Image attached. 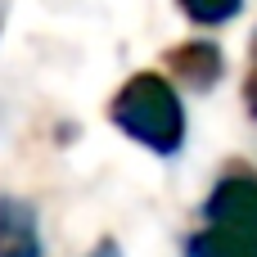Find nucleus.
I'll use <instances>...</instances> for the list:
<instances>
[{"instance_id":"f03ea898","label":"nucleus","mask_w":257,"mask_h":257,"mask_svg":"<svg viewBox=\"0 0 257 257\" xmlns=\"http://www.w3.org/2000/svg\"><path fill=\"white\" fill-rule=\"evenodd\" d=\"M203 217L221 230L257 235V172H244V167L226 172L203 199Z\"/></svg>"},{"instance_id":"f257e3e1","label":"nucleus","mask_w":257,"mask_h":257,"mask_svg":"<svg viewBox=\"0 0 257 257\" xmlns=\"http://www.w3.org/2000/svg\"><path fill=\"white\" fill-rule=\"evenodd\" d=\"M108 117H113L117 131H126L136 145H145L158 158H172L185 145V108H181L176 86L163 72L126 77V86L108 104Z\"/></svg>"},{"instance_id":"20e7f679","label":"nucleus","mask_w":257,"mask_h":257,"mask_svg":"<svg viewBox=\"0 0 257 257\" xmlns=\"http://www.w3.org/2000/svg\"><path fill=\"white\" fill-rule=\"evenodd\" d=\"M163 63H167V72H172L176 81H185L190 90H208V86H217V77L226 72V54H221L217 41H181V45H172V50L163 54Z\"/></svg>"},{"instance_id":"423d86ee","label":"nucleus","mask_w":257,"mask_h":257,"mask_svg":"<svg viewBox=\"0 0 257 257\" xmlns=\"http://www.w3.org/2000/svg\"><path fill=\"white\" fill-rule=\"evenodd\" d=\"M181 9H185V18H194L203 27H217V23H230L244 9V0H181Z\"/></svg>"},{"instance_id":"0eeeda50","label":"nucleus","mask_w":257,"mask_h":257,"mask_svg":"<svg viewBox=\"0 0 257 257\" xmlns=\"http://www.w3.org/2000/svg\"><path fill=\"white\" fill-rule=\"evenodd\" d=\"M244 99H248V108H253V117H257V68H253V77H248V86H244Z\"/></svg>"},{"instance_id":"7ed1b4c3","label":"nucleus","mask_w":257,"mask_h":257,"mask_svg":"<svg viewBox=\"0 0 257 257\" xmlns=\"http://www.w3.org/2000/svg\"><path fill=\"white\" fill-rule=\"evenodd\" d=\"M0 257H45L41 217L18 194H0Z\"/></svg>"},{"instance_id":"6e6552de","label":"nucleus","mask_w":257,"mask_h":257,"mask_svg":"<svg viewBox=\"0 0 257 257\" xmlns=\"http://www.w3.org/2000/svg\"><path fill=\"white\" fill-rule=\"evenodd\" d=\"M90 257H122V253H117V244H113V239H104V244H99Z\"/></svg>"},{"instance_id":"39448f33","label":"nucleus","mask_w":257,"mask_h":257,"mask_svg":"<svg viewBox=\"0 0 257 257\" xmlns=\"http://www.w3.org/2000/svg\"><path fill=\"white\" fill-rule=\"evenodd\" d=\"M185 257H257V235L208 226L185 239Z\"/></svg>"}]
</instances>
